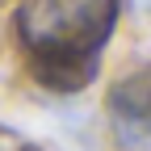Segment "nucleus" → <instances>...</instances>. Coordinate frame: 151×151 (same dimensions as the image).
<instances>
[{
	"mask_svg": "<svg viewBox=\"0 0 151 151\" xmlns=\"http://www.w3.org/2000/svg\"><path fill=\"white\" fill-rule=\"evenodd\" d=\"M109 122L126 151H151V71H134L109 88Z\"/></svg>",
	"mask_w": 151,
	"mask_h": 151,
	"instance_id": "2",
	"label": "nucleus"
},
{
	"mask_svg": "<svg viewBox=\"0 0 151 151\" xmlns=\"http://www.w3.org/2000/svg\"><path fill=\"white\" fill-rule=\"evenodd\" d=\"M122 0H25L17 34L34 59V76L50 88H84L97 76V55L109 42Z\"/></svg>",
	"mask_w": 151,
	"mask_h": 151,
	"instance_id": "1",
	"label": "nucleus"
}]
</instances>
